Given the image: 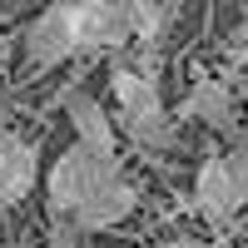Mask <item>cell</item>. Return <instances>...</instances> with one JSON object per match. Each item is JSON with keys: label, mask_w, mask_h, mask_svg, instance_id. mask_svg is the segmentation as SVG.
<instances>
[{"label": "cell", "mask_w": 248, "mask_h": 248, "mask_svg": "<svg viewBox=\"0 0 248 248\" xmlns=\"http://www.w3.org/2000/svg\"><path fill=\"white\" fill-rule=\"evenodd\" d=\"M35 184H40V139L5 134V144H0V209L5 214L20 209Z\"/></svg>", "instance_id": "cell-8"}, {"label": "cell", "mask_w": 248, "mask_h": 248, "mask_svg": "<svg viewBox=\"0 0 248 248\" xmlns=\"http://www.w3.org/2000/svg\"><path fill=\"white\" fill-rule=\"evenodd\" d=\"M70 40L75 55L119 50L129 40V10L114 0H70Z\"/></svg>", "instance_id": "cell-3"}, {"label": "cell", "mask_w": 248, "mask_h": 248, "mask_svg": "<svg viewBox=\"0 0 248 248\" xmlns=\"http://www.w3.org/2000/svg\"><path fill=\"white\" fill-rule=\"evenodd\" d=\"M223 55H229V60H248V15L229 30V40H223Z\"/></svg>", "instance_id": "cell-13"}, {"label": "cell", "mask_w": 248, "mask_h": 248, "mask_svg": "<svg viewBox=\"0 0 248 248\" xmlns=\"http://www.w3.org/2000/svg\"><path fill=\"white\" fill-rule=\"evenodd\" d=\"M223 164H229V179H233L238 199L248 203V139H243V134L229 144V149H223Z\"/></svg>", "instance_id": "cell-11"}, {"label": "cell", "mask_w": 248, "mask_h": 248, "mask_svg": "<svg viewBox=\"0 0 248 248\" xmlns=\"http://www.w3.org/2000/svg\"><path fill=\"white\" fill-rule=\"evenodd\" d=\"M20 50H25L30 70H60L65 60H75V40H70V0L45 5L25 30H20Z\"/></svg>", "instance_id": "cell-4"}, {"label": "cell", "mask_w": 248, "mask_h": 248, "mask_svg": "<svg viewBox=\"0 0 248 248\" xmlns=\"http://www.w3.org/2000/svg\"><path fill=\"white\" fill-rule=\"evenodd\" d=\"M0 144H5V134H0ZM0 223H5V209H0Z\"/></svg>", "instance_id": "cell-17"}, {"label": "cell", "mask_w": 248, "mask_h": 248, "mask_svg": "<svg viewBox=\"0 0 248 248\" xmlns=\"http://www.w3.org/2000/svg\"><path fill=\"white\" fill-rule=\"evenodd\" d=\"M109 94H114L119 119L129 124V134L139 144L159 149V144L174 139V119H169V109H164L159 75H144V70H134V60H119V65L109 70Z\"/></svg>", "instance_id": "cell-1"}, {"label": "cell", "mask_w": 248, "mask_h": 248, "mask_svg": "<svg viewBox=\"0 0 248 248\" xmlns=\"http://www.w3.org/2000/svg\"><path fill=\"white\" fill-rule=\"evenodd\" d=\"M174 114L179 119H199V124H209V129H218V134H233L238 129V90H233V79L199 70Z\"/></svg>", "instance_id": "cell-5"}, {"label": "cell", "mask_w": 248, "mask_h": 248, "mask_svg": "<svg viewBox=\"0 0 248 248\" xmlns=\"http://www.w3.org/2000/svg\"><path fill=\"white\" fill-rule=\"evenodd\" d=\"M5 65H10V40H0V79H5Z\"/></svg>", "instance_id": "cell-14"}, {"label": "cell", "mask_w": 248, "mask_h": 248, "mask_svg": "<svg viewBox=\"0 0 248 248\" xmlns=\"http://www.w3.org/2000/svg\"><path fill=\"white\" fill-rule=\"evenodd\" d=\"M65 114H70V129H75L79 149L105 159V164H119V129L94 94H65Z\"/></svg>", "instance_id": "cell-7"}, {"label": "cell", "mask_w": 248, "mask_h": 248, "mask_svg": "<svg viewBox=\"0 0 248 248\" xmlns=\"http://www.w3.org/2000/svg\"><path fill=\"white\" fill-rule=\"evenodd\" d=\"M134 209H139V189L119 174V179H109V184H105V189H99V194H94V199H90V203H85V209H79L70 223H75L85 238H94V233L119 229V223L129 218Z\"/></svg>", "instance_id": "cell-9"}, {"label": "cell", "mask_w": 248, "mask_h": 248, "mask_svg": "<svg viewBox=\"0 0 248 248\" xmlns=\"http://www.w3.org/2000/svg\"><path fill=\"white\" fill-rule=\"evenodd\" d=\"M45 248H85V233H79L70 218H55L45 229Z\"/></svg>", "instance_id": "cell-12"}, {"label": "cell", "mask_w": 248, "mask_h": 248, "mask_svg": "<svg viewBox=\"0 0 248 248\" xmlns=\"http://www.w3.org/2000/svg\"><path fill=\"white\" fill-rule=\"evenodd\" d=\"M194 209L203 214L209 229H229L238 218V209H243V199H238L233 179H229V164H223L218 149H209L194 169Z\"/></svg>", "instance_id": "cell-6"}, {"label": "cell", "mask_w": 248, "mask_h": 248, "mask_svg": "<svg viewBox=\"0 0 248 248\" xmlns=\"http://www.w3.org/2000/svg\"><path fill=\"white\" fill-rule=\"evenodd\" d=\"M129 40L139 50H159V40H164V25H169V10L159 5V0H129Z\"/></svg>", "instance_id": "cell-10"}, {"label": "cell", "mask_w": 248, "mask_h": 248, "mask_svg": "<svg viewBox=\"0 0 248 248\" xmlns=\"http://www.w3.org/2000/svg\"><path fill=\"white\" fill-rule=\"evenodd\" d=\"M109 179H119V164H105V159L85 154L79 144H70V149L50 164V174H45V209H50V223H55V218H75Z\"/></svg>", "instance_id": "cell-2"}, {"label": "cell", "mask_w": 248, "mask_h": 248, "mask_svg": "<svg viewBox=\"0 0 248 248\" xmlns=\"http://www.w3.org/2000/svg\"><path fill=\"white\" fill-rule=\"evenodd\" d=\"M5 248H35V243H30V238H15V243H5Z\"/></svg>", "instance_id": "cell-16"}, {"label": "cell", "mask_w": 248, "mask_h": 248, "mask_svg": "<svg viewBox=\"0 0 248 248\" xmlns=\"http://www.w3.org/2000/svg\"><path fill=\"white\" fill-rule=\"evenodd\" d=\"M233 90H238V99L248 105V75H238V79H233Z\"/></svg>", "instance_id": "cell-15"}, {"label": "cell", "mask_w": 248, "mask_h": 248, "mask_svg": "<svg viewBox=\"0 0 248 248\" xmlns=\"http://www.w3.org/2000/svg\"><path fill=\"white\" fill-rule=\"evenodd\" d=\"M243 248H248V243H243Z\"/></svg>", "instance_id": "cell-18"}]
</instances>
